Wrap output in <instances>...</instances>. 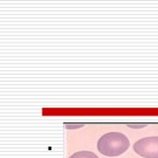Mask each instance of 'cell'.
<instances>
[{
  "instance_id": "6da1fadb",
  "label": "cell",
  "mask_w": 158,
  "mask_h": 158,
  "mask_svg": "<svg viewBox=\"0 0 158 158\" xmlns=\"http://www.w3.org/2000/svg\"><path fill=\"white\" fill-rule=\"evenodd\" d=\"M130 141L120 132H110L102 135L98 141V151L105 156H118L130 147Z\"/></svg>"
},
{
  "instance_id": "7a4b0ae2",
  "label": "cell",
  "mask_w": 158,
  "mask_h": 158,
  "mask_svg": "<svg viewBox=\"0 0 158 158\" xmlns=\"http://www.w3.org/2000/svg\"><path fill=\"white\" fill-rule=\"evenodd\" d=\"M135 153L144 158H158V136L144 137L133 145Z\"/></svg>"
},
{
  "instance_id": "3957f363",
  "label": "cell",
  "mask_w": 158,
  "mask_h": 158,
  "mask_svg": "<svg viewBox=\"0 0 158 158\" xmlns=\"http://www.w3.org/2000/svg\"><path fill=\"white\" fill-rule=\"evenodd\" d=\"M69 158H99L93 152L91 151H79V152H76L72 156H70Z\"/></svg>"
}]
</instances>
